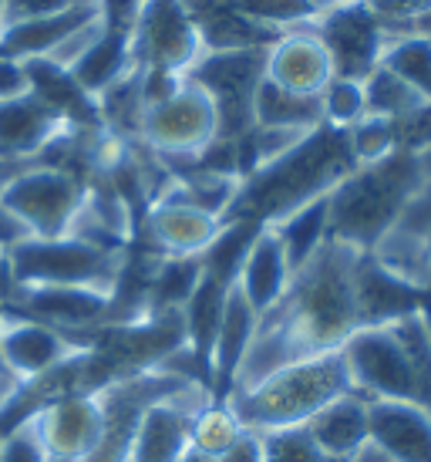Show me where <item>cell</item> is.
I'll return each instance as SVG.
<instances>
[{
	"label": "cell",
	"instance_id": "obj_38",
	"mask_svg": "<svg viewBox=\"0 0 431 462\" xmlns=\"http://www.w3.org/2000/svg\"><path fill=\"white\" fill-rule=\"evenodd\" d=\"M263 459L267 462H344L330 459L317 449V442L307 436L304 425L297 429H277V432H263Z\"/></svg>",
	"mask_w": 431,
	"mask_h": 462
},
{
	"label": "cell",
	"instance_id": "obj_31",
	"mask_svg": "<svg viewBox=\"0 0 431 462\" xmlns=\"http://www.w3.org/2000/svg\"><path fill=\"white\" fill-rule=\"evenodd\" d=\"M368 254L388 273H394L398 281L411 283L418 291H428L431 287V240H425V236H415V233L391 226Z\"/></svg>",
	"mask_w": 431,
	"mask_h": 462
},
{
	"label": "cell",
	"instance_id": "obj_40",
	"mask_svg": "<svg viewBox=\"0 0 431 462\" xmlns=\"http://www.w3.org/2000/svg\"><path fill=\"white\" fill-rule=\"evenodd\" d=\"M394 226L431 240V182H421L418 189L408 196L405 209H401V217H398Z\"/></svg>",
	"mask_w": 431,
	"mask_h": 462
},
{
	"label": "cell",
	"instance_id": "obj_35",
	"mask_svg": "<svg viewBox=\"0 0 431 462\" xmlns=\"http://www.w3.org/2000/svg\"><path fill=\"white\" fill-rule=\"evenodd\" d=\"M320 108H324V125L347 132L354 122L368 116V102H364V81L354 78H330V85L320 91Z\"/></svg>",
	"mask_w": 431,
	"mask_h": 462
},
{
	"label": "cell",
	"instance_id": "obj_22",
	"mask_svg": "<svg viewBox=\"0 0 431 462\" xmlns=\"http://www.w3.org/2000/svg\"><path fill=\"white\" fill-rule=\"evenodd\" d=\"M256 324H260V314L250 308V300L229 287L226 308H223V321H219V334H216L213 345V395L216 402L233 392V382H236V372H240L246 351L256 337Z\"/></svg>",
	"mask_w": 431,
	"mask_h": 462
},
{
	"label": "cell",
	"instance_id": "obj_34",
	"mask_svg": "<svg viewBox=\"0 0 431 462\" xmlns=\"http://www.w3.org/2000/svg\"><path fill=\"white\" fill-rule=\"evenodd\" d=\"M344 135H347V149H351L354 166H371V162H381V159H388L398 149H405L401 129L394 122L378 116H364L361 122H354L351 129L344 132Z\"/></svg>",
	"mask_w": 431,
	"mask_h": 462
},
{
	"label": "cell",
	"instance_id": "obj_14",
	"mask_svg": "<svg viewBox=\"0 0 431 462\" xmlns=\"http://www.w3.org/2000/svg\"><path fill=\"white\" fill-rule=\"evenodd\" d=\"M34 429L51 459L81 462L102 439V402L98 395H85V392L54 398L34 415Z\"/></svg>",
	"mask_w": 431,
	"mask_h": 462
},
{
	"label": "cell",
	"instance_id": "obj_55",
	"mask_svg": "<svg viewBox=\"0 0 431 462\" xmlns=\"http://www.w3.org/2000/svg\"><path fill=\"white\" fill-rule=\"evenodd\" d=\"M0 21H4V0H0Z\"/></svg>",
	"mask_w": 431,
	"mask_h": 462
},
{
	"label": "cell",
	"instance_id": "obj_32",
	"mask_svg": "<svg viewBox=\"0 0 431 462\" xmlns=\"http://www.w3.org/2000/svg\"><path fill=\"white\" fill-rule=\"evenodd\" d=\"M203 281L199 257H162L155 267L152 291H149V314L182 310Z\"/></svg>",
	"mask_w": 431,
	"mask_h": 462
},
{
	"label": "cell",
	"instance_id": "obj_3",
	"mask_svg": "<svg viewBox=\"0 0 431 462\" xmlns=\"http://www.w3.org/2000/svg\"><path fill=\"white\" fill-rule=\"evenodd\" d=\"M418 186L415 149H398L381 162L354 166L330 189V240L368 254L398 223L408 196Z\"/></svg>",
	"mask_w": 431,
	"mask_h": 462
},
{
	"label": "cell",
	"instance_id": "obj_2",
	"mask_svg": "<svg viewBox=\"0 0 431 462\" xmlns=\"http://www.w3.org/2000/svg\"><path fill=\"white\" fill-rule=\"evenodd\" d=\"M347 392H354V385H351L341 351H327V355L293 361L253 388L229 392L223 402L246 432L263 436L277 429L307 425L324 405Z\"/></svg>",
	"mask_w": 431,
	"mask_h": 462
},
{
	"label": "cell",
	"instance_id": "obj_7",
	"mask_svg": "<svg viewBox=\"0 0 431 462\" xmlns=\"http://www.w3.org/2000/svg\"><path fill=\"white\" fill-rule=\"evenodd\" d=\"M0 199L31 236H64L85 203V182L58 169L27 162L0 189Z\"/></svg>",
	"mask_w": 431,
	"mask_h": 462
},
{
	"label": "cell",
	"instance_id": "obj_47",
	"mask_svg": "<svg viewBox=\"0 0 431 462\" xmlns=\"http://www.w3.org/2000/svg\"><path fill=\"white\" fill-rule=\"evenodd\" d=\"M344 462H394V459L384 449H381L374 439H368V442H364V446H361V449H357L351 459H344Z\"/></svg>",
	"mask_w": 431,
	"mask_h": 462
},
{
	"label": "cell",
	"instance_id": "obj_49",
	"mask_svg": "<svg viewBox=\"0 0 431 462\" xmlns=\"http://www.w3.org/2000/svg\"><path fill=\"white\" fill-rule=\"evenodd\" d=\"M415 159H418L421 182H431V135L425 142H421L418 149H415Z\"/></svg>",
	"mask_w": 431,
	"mask_h": 462
},
{
	"label": "cell",
	"instance_id": "obj_5",
	"mask_svg": "<svg viewBox=\"0 0 431 462\" xmlns=\"http://www.w3.org/2000/svg\"><path fill=\"white\" fill-rule=\"evenodd\" d=\"M267 51H203L186 71V81L206 91L216 108V139L240 142L256 129L253 102L260 81L267 78Z\"/></svg>",
	"mask_w": 431,
	"mask_h": 462
},
{
	"label": "cell",
	"instance_id": "obj_21",
	"mask_svg": "<svg viewBox=\"0 0 431 462\" xmlns=\"http://www.w3.org/2000/svg\"><path fill=\"white\" fill-rule=\"evenodd\" d=\"M98 7H64L48 17H34V21H21V24L0 27V58L11 61H34V58H51L64 41L75 34L78 27H85L88 21L98 17Z\"/></svg>",
	"mask_w": 431,
	"mask_h": 462
},
{
	"label": "cell",
	"instance_id": "obj_56",
	"mask_svg": "<svg viewBox=\"0 0 431 462\" xmlns=\"http://www.w3.org/2000/svg\"><path fill=\"white\" fill-rule=\"evenodd\" d=\"M0 372H4V368H0Z\"/></svg>",
	"mask_w": 431,
	"mask_h": 462
},
{
	"label": "cell",
	"instance_id": "obj_23",
	"mask_svg": "<svg viewBox=\"0 0 431 462\" xmlns=\"http://www.w3.org/2000/svg\"><path fill=\"white\" fill-rule=\"evenodd\" d=\"M304 429L307 436L317 442V449L324 456H330V459H351L371 439L368 398L361 395V392H347V395L334 398Z\"/></svg>",
	"mask_w": 431,
	"mask_h": 462
},
{
	"label": "cell",
	"instance_id": "obj_17",
	"mask_svg": "<svg viewBox=\"0 0 431 462\" xmlns=\"http://www.w3.org/2000/svg\"><path fill=\"white\" fill-rule=\"evenodd\" d=\"M219 226H223L219 219L206 217L192 206L155 199L135 236L149 240L162 257H199L206 246L213 244Z\"/></svg>",
	"mask_w": 431,
	"mask_h": 462
},
{
	"label": "cell",
	"instance_id": "obj_41",
	"mask_svg": "<svg viewBox=\"0 0 431 462\" xmlns=\"http://www.w3.org/2000/svg\"><path fill=\"white\" fill-rule=\"evenodd\" d=\"M64 7H71V0H4V21H0V27L34 21V17H48V14H58Z\"/></svg>",
	"mask_w": 431,
	"mask_h": 462
},
{
	"label": "cell",
	"instance_id": "obj_20",
	"mask_svg": "<svg viewBox=\"0 0 431 462\" xmlns=\"http://www.w3.org/2000/svg\"><path fill=\"white\" fill-rule=\"evenodd\" d=\"M290 281H293L290 257H287V250L280 244L277 230L263 226L260 236H256V244L246 254L240 277H236V291L250 300V308L256 314H267L290 291Z\"/></svg>",
	"mask_w": 431,
	"mask_h": 462
},
{
	"label": "cell",
	"instance_id": "obj_54",
	"mask_svg": "<svg viewBox=\"0 0 431 462\" xmlns=\"http://www.w3.org/2000/svg\"><path fill=\"white\" fill-rule=\"evenodd\" d=\"M71 4H78V7H98L102 0H71ZM98 11H102V7H98Z\"/></svg>",
	"mask_w": 431,
	"mask_h": 462
},
{
	"label": "cell",
	"instance_id": "obj_26",
	"mask_svg": "<svg viewBox=\"0 0 431 462\" xmlns=\"http://www.w3.org/2000/svg\"><path fill=\"white\" fill-rule=\"evenodd\" d=\"M256 125L263 129H293V132H314L324 125V108H320V95H297L273 85V81H260L253 102Z\"/></svg>",
	"mask_w": 431,
	"mask_h": 462
},
{
	"label": "cell",
	"instance_id": "obj_33",
	"mask_svg": "<svg viewBox=\"0 0 431 462\" xmlns=\"http://www.w3.org/2000/svg\"><path fill=\"white\" fill-rule=\"evenodd\" d=\"M381 68L394 71L401 81H408L411 88L418 91L425 102H431V38L428 34H418V31L394 34L391 44L384 48Z\"/></svg>",
	"mask_w": 431,
	"mask_h": 462
},
{
	"label": "cell",
	"instance_id": "obj_37",
	"mask_svg": "<svg viewBox=\"0 0 431 462\" xmlns=\"http://www.w3.org/2000/svg\"><path fill=\"white\" fill-rule=\"evenodd\" d=\"M229 7H236L256 24H267L273 31H293V27L310 24L317 11L307 0H226Z\"/></svg>",
	"mask_w": 431,
	"mask_h": 462
},
{
	"label": "cell",
	"instance_id": "obj_12",
	"mask_svg": "<svg viewBox=\"0 0 431 462\" xmlns=\"http://www.w3.org/2000/svg\"><path fill=\"white\" fill-rule=\"evenodd\" d=\"M213 402L216 395L209 388H189L186 395L145 409L139 429H135L132 462H179L192 449L196 415L209 409Z\"/></svg>",
	"mask_w": 431,
	"mask_h": 462
},
{
	"label": "cell",
	"instance_id": "obj_28",
	"mask_svg": "<svg viewBox=\"0 0 431 462\" xmlns=\"http://www.w3.org/2000/svg\"><path fill=\"white\" fill-rule=\"evenodd\" d=\"M273 230L290 257V267L300 270L330 240V193L287 213L280 223H273Z\"/></svg>",
	"mask_w": 431,
	"mask_h": 462
},
{
	"label": "cell",
	"instance_id": "obj_6",
	"mask_svg": "<svg viewBox=\"0 0 431 462\" xmlns=\"http://www.w3.org/2000/svg\"><path fill=\"white\" fill-rule=\"evenodd\" d=\"M216 139V108L203 88L182 81L169 98L145 108L142 142L152 149L169 176H179L206 152Z\"/></svg>",
	"mask_w": 431,
	"mask_h": 462
},
{
	"label": "cell",
	"instance_id": "obj_25",
	"mask_svg": "<svg viewBox=\"0 0 431 462\" xmlns=\"http://www.w3.org/2000/svg\"><path fill=\"white\" fill-rule=\"evenodd\" d=\"M135 68V48H132V27H112L105 24L102 38L91 44L85 58L71 68V75L78 78V85L88 95H102L122 81Z\"/></svg>",
	"mask_w": 431,
	"mask_h": 462
},
{
	"label": "cell",
	"instance_id": "obj_1",
	"mask_svg": "<svg viewBox=\"0 0 431 462\" xmlns=\"http://www.w3.org/2000/svg\"><path fill=\"white\" fill-rule=\"evenodd\" d=\"M351 169L354 159L347 149V135L320 125L283 159L246 176L226 219H256L263 226H273L310 199L327 196Z\"/></svg>",
	"mask_w": 431,
	"mask_h": 462
},
{
	"label": "cell",
	"instance_id": "obj_51",
	"mask_svg": "<svg viewBox=\"0 0 431 462\" xmlns=\"http://www.w3.org/2000/svg\"><path fill=\"white\" fill-rule=\"evenodd\" d=\"M179 462H219V459H216V456H206V452H199V449H189Z\"/></svg>",
	"mask_w": 431,
	"mask_h": 462
},
{
	"label": "cell",
	"instance_id": "obj_13",
	"mask_svg": "<svg viewBox=\"0 0 431 462\" xmlns=\"http://www.w3.org/2000/svg\"><path fill=\"white\" fill-rule=\"evenodd\" d=\"M108 291L95 287H17L14 300L0 310L24 314L41 324H51L68 337H78L108 324Z\"/></svg>",
	"mask_w": 431,
	"mask_h": 462
},
{
	"label": "cell",
	"instance_id": "obj_9",
	"mask_svg": "<svg viewBox=\"0 0 431 462\" xmlns=\"http://www.w3.org/2000/svg\"><path fill=\"white\" fill-rule=\"evenodd\" d=\"M351 385L364 398L381 402H415V374L405 345L398 341L391 324L384 328H357L341 345Z\"/></svg>",
	"mask_w": 431,
	"mask_h": 462
},
{
	"label": "cell",
	"instance_id": "obj_43",
	"mask_svg": "<svg viewBox=\"0 0 431 462\" xmlns=\"http://www.w3.org/2000/svg\"><path fill=\"white\" fill-rule=\"evenodd\" d=\"M27 91V75L21 61H11V58H0V102L7 98H17Z\"/></svg>",
	"mask_w": 431,
	"mask_h": 462
},
{
	"label": "cell",
	"instance_id": "obj_42",
	"mask_svg": "<svg viewBox=\"0 0 431 462\" xmlns=\"http://www.w3.org/2000/svg\"><path fill=\"white\" fill-rule=\"evenodd\" d=\"M149 0H102L98 7H102V17L105 24L112 27H135L139 21L142 7H145Z\"/></svg>",
	"mask_w": 431,
	"mask_h": 462
},
{
	"label": "cell",
	"instance_id": "obj_24",
	"mask_svg": "<svg viewBox=\"0 0 431 462\" xmlns=\"http://www.w3.org/2000/svg\"><path fill=\"white\" fill-rule=\"evenodd\" d=\"M61 129V122L31 91L0 102V155L4 159L31 162Z\"/></svg>",
	"mask_w": 431,
	"mask_h": 462
},
{
	"label": "cell",
	"instance_id": "obj_30",
	"mask_svg": "<svg viewBox=\"0 0 431 462\" xmlns=\"http://www.w3.org/2000/svg\"><path fill=\"white\" fill-rule=\"evenodd\" d=\"M260 230H263V223H256V219H223L213 244L199 254L206 277L219 281L223 287H236V277H240L246 254L256 244Z\"/></svg>",
	"mask_w": 431,
	"mask_h": 462
},
{
	"label": "cell",
	"instance_id": "obj_11",
	"mask_svg": "<svg viewBox=\"0 0 431 462\" xmlns=\"http://www.w3.org/2000/svg\"><path fill=\"white\" fill-rule=\"evenodd\" d=\"M75 351L81 347H75V341L51 324L0 310V368L21 385L51 374L68 358H75Z\"/></svg>",
	"mask_w": 431,
	"mask_h": 462
},
{
	"label": "cell",
	"instance_id": "obj_46",
	"mask_svg": "<svg viewBox=\"0 0 431 462\" xmlns=\"http://www.w3.org/2000/svg\"><path fill=\"white\" fill-rule=\"evenodd\" d=\"M14 294H17V281H14L11 257H7V250H0V308H7Z\"/></svg>",
	"mask_w": 431,
	"mask_h": 462
},
{
	"label": "cell",
	"instance_id": "obj_50",
	"mask_svg": "<svg viewBox=\"0 0 431 462\" xmlns=\"http://www.w3.org/2000/svg\"><path fill=\"white\" fill-rule=\"evenodd\" d=\"M307 4L320 14V11H330V7H341V4H351V0H307Z\"/></svg>",
	"mask_w": 431,
	"mask_h": 462
},
{
	"label": "cell",
	"instance_id": "obj_27",
	"mask_svg": "<svg viewBox=\"0 0 431 462\" xmlns=\"http://www.w3.org/2000/svg\"><path fill=\"white\" fill-rule=\"evenodd\" d=\"M364 102H368V116L388 118L401 129L431 116V102H425L408 81L381 65L364 78Z\"/></svg>",
	"mask_w": 431,
	"mask_h": 462
},
{
	"label": "cell",
	"instance_id": "obj_29",
	"mask_svg": "<svg viewBox=\"0 0 431 462\" xmlns=\"http://www.w3.org/2000/svg\"><path fill=\"white\" fill-rule=\"evenodd\" d=\"M226 297H229V287H223L219 281H213V277L203 273L196 294H192L189 304L182 308L186 345H189L192 355L209 368V374H213V345H216V334H219V321H223Z\"/></svg>",
	"mask_w": 431,
	"mask_h": 462
},
{
	"label": "cell",
	"instance_id": "obj_18",
	"mask_svg": "<svg viewBox=\"0 0 431 462\" xmlns=\"http://www.w3.org/2000/svg\"><path fill=\"white\" fill-rule=\"evenodd\" d=\"M27 91L68 129H105L98 116V98L78 85L68 68L54 65L51 58L24 61Z\"/></svg>",
	"mask_w": 431,
	"mask_h": 462
},
{
	"label": "cell",
	"instance_id": "obj_10",
	"mask_svg": "<svg viewBox=\"0 0 431 462\" xmlns=\"http://www.w3.org/2000/svg\"><path fill=\"white\" fill-rule=\"evenodd\" d=\"M135 65L186 75L203 54L199 31L182 0H149L132 27Z\"/></svg>",
	"mask_w": 431,
	"mask_h": 462
},
{
	"label": "cell",
	"instance_id": "obj_15",
	"mask_svg": "<svg viewBox=\"0 0 431 462\" xmlns=\"http://www.w3.org/2000/svg\"><path fill=\"white\" fill-rule=\"evenodd\" d=\"M425 304V291L398 281L381 267L371 254H357L354 263V308L361 328H384L401 318L418 314Z\"/></svg>",
	"mask_w": 431,
	"mask_h": 462
},
{
	"label": "cell",
	"instance_id": "obj_16",
	"mask_svg": "<svg viewBox=\"0 0 431 462\" xmlns=\"http://www.w3.org/2000/svg\"><path fill=\"white\" fill-rule=\"evenodd\" d=\"M334 78L327 48L310 27H293L267 51V81L297 95H320Z\"/></svg>",
	"mask_w": 431,
	"mask_h": 462
},
{
	"label": "cell",
	"instance_id": "obj_39",
	"mask_svg": "<svg viewBox=\"0 0 431 462\" xmlns=\"http://www.w3.org/2000/svg\"><path fill=\"white\" fill-rule=\"evenodd\" d=\"M361 4L398 34L415 31L431 14V0H361Z\"/></svg>",
	"mask_w": 431,
	"mask_h": 462
},
{
	"label": "cell",
	"instance_id": "obj_4",
	"mask_svg": "<svg viewBox=\"0 0 431 462\" xmlns=\"http://www.w3.org/2000/svg\"><path fill=\"white\" fill-rule=\"evenodd\" d=\"M17 287H95L112 291L122 257L78 236H27L7 250Z\"/></svg>",
	"mask_w": 431,
	"mask_h": 462
},
{
	"label": "cell",
	"instance_id": "obj_53",
	"mask_svg": "<svg viewBox=\"0 0 431 462\" xmlns=\"http://www.w3.org/2000/svg\"><path fill=\"white\" fill-rule=\"evenodd\" d=\"M415 31H418V34H428V38H431V14L425 17V21H421L418 27H415Z\"/></svg>",
	"mask_w": 431,
	"mask_h": 462
},
{
	"label": "cell",
	"instance_id": "obj_52",
	"mask_svg": "<svg viewBox=\"0 0 431 462\" xmlns=\"http://www.w3.org/2000/svg\"><path fill=\"white\" fill-rule=\"evenodd\" d=\"M421 318H425V324H428V331H431V287L425 291V304H421Z\"/></svg>",
	"mask_w": 431,
	"mask_h": 462
},
{
	"label": "cell",
	"instance_id": "obj_44",
	"mask_svg": "<svg viewBox=\"0 0 431 462\" xmlns=\"http://www.w3.org/2000/svg\"><path fill=\"white\" fill-rule=\"evenodd\" d=\"M219 462H267L263 459V439L256 436V432H243V436L219 456Z\"/></svg>",
	"mask_w": 431,
	"mask_h": 462
},
{
	"label": "cell",
	"instance_id": "obj_8",
	"mask_svg": "<svg viewBox=\"0 0 431 462\" xmlns=\"http://www.w3.org/2000/svg\"><path fill=\"white\" fill-rule=\"evenodd\" d=\"M307 27H310L320 38V44L327 48L334 75L354 78V81H364V78L381 65L384 48H388L391 38L398 34V31H391L384 21H378L361 0H351V4H341V7L320 11Z\"/></svg>",
	"mask_w": 431,
	"mask_h": 462
},
{
	"label": "cell",
	"instance_id": "obj_19",
	"mask_svg": "<svg viewBox=\"0 0 431 462\" xmlns=\"http://www.w3.org/2000/svg\"><path fill=\"white\" fill-rule=\"evenodd\" d=\"M371 439L394 462H431V415L415 402L368 398Z\"/></svg>",
	"mask_w": 431,
	"mask_h": 462
},
{
	"label": "cell",
	"instance_id": "obj_36",
	"mask_svg": "<svg viewBox=\"0 0 431 462\" xmlns=\"http://www.w3.org/2000/svg\"><path fill=\"white\" fill-rule=\"evenodd\" d=\"M246 429L236 422V415L226 409V402H213L209 409H203L192 422V449L206 452V456H223V452L243 436Z\"/></svg>",
	"mask_w": 431,
	"mask_h": 462
},
{
	"label": "cell",
	"instance_id": "obj_45",
	"mask_svg": "<svg viewBox=\"0 0 431 462\" xmlns=\"http://www.w3.org/2000/svg\"><path fill=\"white\" fill-rule=\"evenodd\" d=\"M31 233L24 230V223L14 217L11 209L4 206V199H0V250H11V246H17L21 240H27Z\"/></svg>",
	"mask_w": 431,
	"mask_h": 462
},
{
	"label": "cell",
	"instance_id": "obj_48",
	"mask_svg": "<svg viewBox=\"0 0 431 462\" xmlns=\"http://www.w3.org/2000/svg\"><path fill=\"white\" fill-rule=\"evenodd\" d=\"M17 388H21V382H17V378H11L7 372H0V415H4V409L14 402Z\"/></svg>",
	"mask_w": 431,
	"mask_h": 462
}]
</instances>
